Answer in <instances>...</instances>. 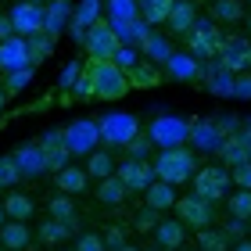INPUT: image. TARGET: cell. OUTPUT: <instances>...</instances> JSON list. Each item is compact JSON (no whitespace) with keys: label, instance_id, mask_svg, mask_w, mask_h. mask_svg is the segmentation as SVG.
I'll return each mask as SVG.
<instances>
[{"label":"cell","instance_id":"cell-1","mask_svg":"<svg viewBox=\"0 0 251 251\" xmlns=\"http://www.w3.org/2000/svg\"><path fill=\"white\" fill-rule=\"evenodd\" d=\"M198 173V154L187 151L183 144H176V147H162V154H158V162H154V176L158 179H165V183H187V179Z\"/></svg>","mask_w":251,"mask_h":251},{"label":"cell","instance_id":"cell-2","mask_svg":"<svg viewBox=\"0 0 251 251\" xmlns=\"http://www.w3.org/2000/svg\"><path fill=\"white\" fill-rule=\"evenodd\" d=\"M86 65H90V72H94V86H97V97L100 100H119V97H126L129 79H126V72L111 58H90Z\"/></svg>","mask_w":251,"mask_h":251},{"label":"cell","instance_id":"cell-3","mask_svg":"<svg viewBox=\"0 0 251 251\" xmlns=\"http://www.w3.org/2000/svg\"><path fill=\"white\" fill-rule=\"evenodd\" d=\"M190 179H194V194H198L201 201H208V204L226 198V190H230V173H226L223 165H204Z\"/></svg>","mask_w":251,"mask_h":251},{"label":"cell","instance_id":"cell-4","mask_svg":"<svg viewBox=\"0 0 251 251\" xmlns=\"http://www.w3.org/2000/svg\"><path fill=\"white\" fill-rule=\"evenodd\" d=\"M83 43H86L90 58H111V54L119 50V43H122V40H119V32H115V25H111V22L97 18L94 25L83 32Z\"/></svg>","mask_w":251,"mask_h":251},{"label":"cell","instance_id":"cell-5","mask_svg":"<svg viewBox=\"0 0 251 251\" xmlns=\"http://www.w3.org/2000/svg\"><path fill=\"white\" fill-rule=\"evenodd\" d=\"M176 219L183 223V226H190V230H204V226H212V204L208 201H201L198 194H187V198H176Z\"/></svg>","mask_w":251,"mask_h":251},{"label":"cell","instance_id":"cell-6","mask_svg":"<svg viewBox=\"0 0 251 251\" xmlns=\"http://www.w3.org/2000/svg\"><path fill=\"white\" fill-rule=\"evenodd\" d=\"M97 129H100V140L104 144L126 147L136 133H140V122H136V115H108L104 122H97Z\"/></svg>","mask_w":251,"mask_h":251},{"label":"cell","instance_id":"cell-7","mask_svg":"<svg viewBox=\"0 0 251 251\" xmlns=\"http://www.w3.org/2000/svg\"><path fill=\"white\" fill-rule=\"evenodd\" d=\"M187 136H190V126L183 119H173V115L154 119V126L147 129V140L158 144V147H176V144H183Z\"/></svg>","mask_w":251,"mask_h":251},{"label":"cell","instance_id":"cell-8","mask_svg":"<svg viewBox=\"0 0 251 251\" xmlns=\"http://www.w3.org/2000/svg\"><path fill=\"white\" fill-rule=\"evenodd\" d=\"M11 29H15L18 36L43 32V4H32V0L15 4V7H11Z\"/></svg>","mask_w":251,"mask_h":251},{"label":"cell","instance_id":"cell-9","mask_svg":"<svg viewBox=\"0 0 251 251\" xmlns=\"http://www.w3.org/2000/svg\"><path fill=\"white\" fill-rule=\"evenodd\" d=\"M100 140V129H97V122H75V126H68L65 129V147H68V154H90L97 147Z\"/></svg>","mask_w":251,"mask_h":251},{"label":"cell","instance_id":"cell-10","mask_svg":"<svg viewBox=\"0 0 251 251\" xmlns=\"http://www.w3.org/2000/svg\"><path fill=\"white\" fill-rule=\"evenodd\" d=\"M219 43H223V36H219L215 25H198V22H194V29L187 32V47H190L194 58H212V54H219Z\"/></svg>","mask_w":251,"mask_h":251},{"label":"cell","instance_id":"cell-11","mask_svg":"<svg viewBox=\"0 0 251 251\" xmlns=\"http://www.w3.org/2000/svg\"><path fill=\"white\" fill-rule=\"evenodd\" d=\"M119 179L126 183V190H147V183L154 179V169L144 158H129V162L119 165Z\"/></svg>","mask_w":251,"mask_h":251},{"label":"cell","instance_id":"cell-12","mask_svg":"<svg viewBox=\"0 0 251 251\" xmlns=\"http://www.w3.org/2000/svg\"><path fill=\"white\" fill-rule=\"evenodd\" d=\"M219 61L226 72H244V68H251V47L241 40H226L219 43Z\"/></svg>","mask_w":251,"mask_h":251},{"label":"cell","instance_id":"cell-13","mask_svg":"<svg viewBox=\"0 0 251 251\" xmlns=\"http://www.w3.org/2000/svg\"><path fill=\"white\" fill-rule=\"evenodd\" d=\"M154 241H158V248H162V251H179V248H183V241H187V226L179 223V219H158Z\"/></svg>","mask_w":251,"mask_h":251},{"label":"cell","instance_id":"cell-14","mask_svg":"<svg viewBox=\"0 0 251 251\" xmlns=\"http://www.w3.org/2000/svg\"><path fill=\"white\" fill-rule=\"evenodd\" d=\"M29 244H32V230L25 223L7 219L4 226H0V248H4V251H25Z\"/></svg>","mask_w":251,"mask_h":251},{"label":"cell","instance_id":"cell-15","mask_svg":"<svg viewBox=\"0 0 251 251\" xmlns=\"http://www.w3.org/2000/svg\"><path fill=\"white\" fill-rule=\"evenodd\" d=\"M4 204V215L7 219H18V223H29L32 215H36V204H32L29 194H22V190H7V198L0 201Z\"/></svg>","mask_w":251,"mask_h":251},{"label":"cell","instance_id":"cell-16","mask_svg":"<svg viewBox=\"0 0 251 251\" xmlns=\"http://www.w3.org/2000/svg\"><path fill=\"white\" fill-rule=\"evenodd\" d=\"M194 18H198V11H194L190 0H176L173 11H169V18H165V25L176 32V36H187V32L194 29Z\"/></svg>","mask_w":251,"mask_h":251},{"label":"cell","instance_id":"cell-17","mask_svg":"<svg viewBox=\"0 0 251 251\" xmlns=\"http://www.w3.org/2000/svg\"><path fill=\"white\" fill-rule=\"evenodd\" d=\"M147 204H151V208L154 212H169V208H173V204H176V187L173 183H165V179H151V183H147Z\"/></svg>","mask_w":251,"mask_h":251},{"label":"cell","instance_id":"cell-18","mask_svg":"<svg viewBox=\"0 0 251 251\" xmlns=\"http://www.w3.org/2000/svg\"><path fill=\"white\" fill-rule=\"evenodd\" d=\"M86 169H75V165H65V169H58L54 173V187H58L61 194H83L90 183H86Z\"/></svg>","mask_w":251,"mask_h":251},{"label":"cell","instance_id":"cell-19","mask_svg":"<svg viewBox=\"0 0 251 251\" xmlns=\"http://www.w3.org/2000/svg\"><path fill=\"white\" fill-rule=\"evenodd\" d=\"M29 65V54H25V40H0V68H22Z\"/></svg>","mask_w":251,"mask_h":251},{"label":"cell","instance_id":"cell-20","mask_svg":"<svg viewBox=\"0 0 251 251\" xmlns=\"http://www.w3.org/2000/svg\"><path fill=\"white\" fill-rule=\"evenodd\" d=\"M165 68H169V75L173 79H183V83H194V79L201 75V68H198V61H194V54H169L165 58Z\"/></svg>","mask_w":251,"mask_h":251},{"label":"cell","instance_id":"cell-21","mask_svg":"<svg viewBox=\"0 0 251 251\" xmlns=\"http://www.w3.org/2000/svg\"><path fill=\"white\" fill-rule=\"evenodd\" d=\"M15 162H18L22 179H25V176H40V173H43V151H40V144H25V147L15 154Z\"/></svg>","mask_w":251,"mask_h":251},{"label":"cell","instance_id":"cell-22","mask_svg":"<svg viewBox=\"0 0 251 251\" xmlns=\"http://www.w3.org/2000/svg\"><path fill=\"white\" fill-rule=\"evenodd\" d=\"M126 183L119 176H104V179H97V201L100 204H122L126 201Z\"/></svg>","mask_w":251,"mask_h":251},{"label":"cell","instance_id":"cell-23","mask_svg":"<svg viewBox=\"0 0 251 251\" xmlns=\"http://www.w3.org/2000/svg\"><path fill=\"white\" fill-rule=\"evenodd\" d=\"M68 0H50V7L43 11V32H50V36H58L61 25L68 22Z\"/></svg>","mask_w":251,"mask_h":251},{"label":"cell","instance_id":"cell-24","mask_svg":"<svg viewBox=\"0 0 251 251\" xmlns=\"http://www.w3.org/2000/svg\"><path fill=\"white\" fill-rule=\"evenodd\" d=\"M47 212H50V219H61L68 226H75V204H72V194H54V198L47 201Z\"/></svg>","mask_w":251,"mask_h":251},{"label":"cell","instance_id":"cell-25","mask_svg":"<svg viewBox=\"0 0 251 251\" xmlns=\"http://www.w3.org/2000/svg\"><path fill=\"white\" fill-rule=\"evenodd\" d=\"M54 50V36L50 32H32V36L25 40V54H29V65H40L47 54Z\"/></svg>","mask_w":251,"mask_h":251},{"label":"cell","instance_id":"cell-26","mask_svg":"<svg viewBox=\"0 0 251 251\" xmlns=\"http://www.w3.org/2000/svg\"><path fill=\"white\" fill-rule=\"evenodd\" d=\"M68 233H72V226L61 223V219H43L40 223V241L47 248H58L61 241H68Z\"/></svg>","mask_w":251,"mask_h":251},{"label":"cell","instance_id":"cell-27","mask_svg":"<svg viewBox=\"0 0 251 251\" xmlns=\"http://www.w3.org/2000/svg\"><path fill=\"white\" fill-rule=\"evenodd\" d=\"M115 173V162H111V154L108 151H90L86 154V176H94V179H104V176H111Z\"/></svg>","mask_w":251,"mask_h":251},{"label":"cell","instance_id":"cell-28","mask_svg":"<svg viewBox=\"0 0 251 251\" xmlns=\"http://www.w3.org/2000/svg\"><path fill=\"white\" fill-rule=\"evenodd\" d=\"M176 0H140V11H144V22L147 25H165L169 11H173Z\"/></svg>","mask_w":251,"mask_h":251},{"label":"cell","instance_id":"cell-29","mask_svg":"<svg viewBox=\"0 0 251 251\" xmlns=\"http://www.w3.org/2000/svg\"><path fill=\"white\" fill-rule=\"evenodd\" d=\"M126 79H129V86H158L162 83V72L154 65H133L126 72Z\"/></svg>","mask_w":251,"mask_h":251},{"label":"cell","instance_id":"cell-30","mask_svg":"<svg viewBox=\"0 0 251 251\" xmlns=\"http://www.w3.org/2000/svg\"><path fill=\"white\" fill-rule=\"evenodd\" d=\"M212 18L215 22H241L244 18L241 0H212Z\"/></svg>","mask_w":251,"mask_h":251},{"label":"cell","instance_id":"cell-31","mask_svg":"<svg viewBox=\"0 0 251 251\" xmlns=\"http://www.w3.org/2000/svg\"><path fill=\"white\" fill-rule=\"evenodd\" d=\"M230 248V237H226L223 230H198V251H226Z\"/></svg>","mask_w":251,"mask_h":251},{"label":"cell","instance_id":"cell-32","mask_svg":"<svg viewBox=\"0 0 251 251\" xmlns=\"http://www.w3.org/2000/svg\"><path fill=\"white\" fill-rule=\"evenodd\" d=\"M226 212H230L233 219H244L248 223V215H251V190L237 187V194H230V201H226Z\"/></svg>","mask_w":251,"mask_h":251},{"label":"cell","instance_id":"cell-33","mask_svg":"<svg viewBox=\"0 0 251 251\" xmlns=\"http://www.w3.org/2000/svg\"><path fill=\"white\" fill-rule=\"evenodd\" d=\"M219 151H223V162L226 165H241V162H248V144H241V140H226V144H219Z\"/></svg>","mask_w":251,"mask_h":251},{"label":"cell","instance_id":"cell-34","mask_svg":"<svg viewBox=\"0 0 251 251\" xmlns=\"http://www.w3.org/2000/svg\"><path fill=\"white\" fill-rule=\"evenodd\" d=\"M15 183H22L18 162H15V154H4V158H0V187H4V190H11Z\"/></svg>","mask_w":251,"mask_h":251},{"label":"cell","instance_id":"cell-35","mask_svg":"<svg viewBox=\"0 0 251 251\" xmlns=\"http://www.w3.org/2000/svg\"><path fill=\"white\" fill-rule=\"evenodd\" d=\"M29 79H32V65L11 68V72H7V83H4V94H18V90L29 83Z\"/></svg>","mask_w":251,"mask_h":251},{"label":"cell","instance_id":"cell-36","mask_svg":"<svg viewBox=\"0 0 251 251\" xmlns=\"http://www.w3.org/2000/svg\"><path fill=\"white\" fill-rule=\"evenodd\" d=\"M72 90H75V97H83V100L97 97V86H94V72H90V65H83V72H79V79L72 83Z\"/></svg>","mask_w":251,"mask_h":251},{"label":"cell","instance_id":"cell-37","mask_svg":"<svg viewBox=\"0 0 251 251\" xmlns=\"http://www.w3.org/2000/svg\"><path fill=\"white\" fill-rule=\"evenodd\" d=\"M111 11H115V22H119L115 29L129 25V22L136 18V4H133V0H111Z\"/></svg>","mask_w":251,"mask_h":251},{"label":"cell","instance_id":"cell-38","mask_svg":"<svg viewBox=\"0 0 251 251\" xmlns=\"http://www.w3.org/2000/svg\"><path fill=\"white\" fill-rule=\"evenodd\" d=\"M230 183H237L241 190H251V158H248V162H241V165H233Z\"/></svg>","mask_w":251,"mask_h":251},{"label":"cell","instance_id":"cell-39","mask_svg":"<svg viewBox=\"0 0 251 251\" xmlns=\"http://www.w3.org/2000/svg\"><path fill=\"white\" fill-rule=\"evenodd\" d=\"M72 251H108V248H104V241H100V233H83V237H75Z\"/></svg>","mask_w":251,"mask_h":251},{"label":"cell","instance_id":"cell-40","mask_svg":"<svg viewBox=\"0 0 251 251\" xmlns=\"http://www.w3.org/2000/svg\"><path fill=\"white\" fill-rule=\"evenodd\" d=\"M154 226H158V212L151 208V204H147V208H140V212H136V230H140V233H147V230H154Z\"/></svg>","mask_w":251,"mask_h":251},{"label":"cell","instance_id":"cell-41","mask_svg":"<svg viewBox=\"0 0 251 251\" xmlns=\"http://www.w3.org/2000/svg\"><path fill=\"white\" fill-rule=\"evenodd\" d=\"M100 241H104V248L115 251V248H122V244H126V230H122V226H108V230L100 233Z\"/></svg>","mask_w":251,"mask_h":251},{"label":"cell","instance_id":"cell-42","mask_svg":"<svg viewBox=\"0 0 251 251\" xmlns=\"http://www.w3.org/2000/svg\"><path fill=\"white\" fill-rule=\"evenodd\" d=\"M190 133H194V140H198L201 147H212V144H219V133L212 129V122H204L201 129H190Z\"/></svg>","mask_w":251,"mask_h":251},{"label":"cell","instance_id":"cell-43","mask_svg":"<svg viewBox=\"0 0 251 251\" xmlns=\"http://www.w3.org/2000/svg\"><path fill=\"white\" fill-rule=\"evenodd\" d=\"M151 147H154V144H151V140H147V133H144V136H140V133H136V136H133V140H129V144H126V151H129L133 158H144L147 151H151Z\"/></svg>","mask_w":251,"mask_h":251},{"label":"cell","instance_id":"cell-44","mask_svg":"<svg viewBox=\"0 0 251 251\" xmlns=\"http://www.w3.org/2000/svg\"><path fill=\"white\" fill-rule=\"evenodd\" d=\"M79 72H83V65H79V61H68L65 72H61V79H58V86H61V90H72V83L79 79Z\"/></svg>","mask_w":251,"mask_h":251},{"label":"cell","instance_id":"cell-45","mask_svg":"<svg viewBox=\"0 0 251 251\" xmlns=\"http://www.w3.org/2000/svg\"><path fill=\"white\" fill-rule=\"evenodd\" d=\"M111 61H115V65L122 68V72H129V68L136 65V54H133L129 47H122V43H119V50H115V54H111Z\"/></svg>","mask_w":251,"mask_h":251},{"label":"cell","instance_id":"cell-46","mask_svg":"<svg viewBox=\"0 0 251 251\" xmlns=\"http://www.w3.org/2000/svg\"><path fill=\"white\" fill-rule=\"evenodd\" d=\"M11 32H15L11 29V15H0V40H7Z\"/></svg>","mask_w":251,"mask_h":251},{"label":"cell","instance_id":"cell-47","mask_svg":"<svg viewBox=\"0 0 251 251\" xmlns=\"http://www.w3.org/2000/svg\"><path fill=\"white\" fill-rule=\"evenodd\" d=\"M233 94H241V97H251V79H237Z\"/></svg>","mask_w":251,"mask_h":251},{"label":"cell","instance_id":"cell-48","mask_svg":"<svg viewBox=\"0 0 251 251\" xmlns=\"http://www.w3.org/2000/svg\"><path fill=\"white\" fill-rule=\"evenodd\" d=\"M237 233L244 237V219H233L230 226H226V237H237Z\"/></svg>","mask_w":251,"mask_h":251},{"label":"cell","instance_id":"cell-49","mask_svg":"<svg viewBox=\"0 0 251 251\" xmlns=\"http://www.w3.org/2000/svg\"><path fill=\"white\" fill-rule=\"evenodd\" d=\"M233 251H251V241H244V237H241V244H237Z\"/></svg>","mask_w":251,"mask_h":251},{"label":"cell","instance_id":"cell-50","mask_svg":"<svg viewBox=\"0 0 251 251\" xmlns=\"http://www.w3.org/2000/svg\"><path fill=\"white\" fill-rule=\"evenodd\" d=\"M4 104H7V94H4V86H0V111H4Z\"/></svg>","mask_w":251,"mask_h":251},{"label":"cell","instance_id":"cell-51","mask_svg":"<svg viewBox=\"0 0 251 251\" xmlns=\"http://www.w3.org/2000/svg\"><path fill=\"white\" fill-rule=\"evenodd\" d=\"M115 251H140V248H133V244H122V248H115Z\"/></svg>","mask_w":251,"mask_h":251},{"label":"cell","instance_id":"cell-52","mask_svg":"<svg viewBox=\"0 0 251 251\" xmlns=\"http://www.w3.org/2000/svg\"><path fill=\"white\" fill-rule=\"evenodd\" d=\"M7 223V215H4V204H0V226H4Z\"/></svg>","mask_w":251,"mask_h":251},{"label":"cell","instance_id":"cell-53","mask_svg":"<svg viewBox=\"0 0 251 251\" xmlns=\"http://www.w3.org/2000/svg\"><path fill=\"white\" fill-rule=\"evenodd\" d=\"M32 4H50V0H32Z\"/></svg>","mask_w":251,"mask_h":251},{"label":"cell","instance_id":"cell-54","mask_svg":"<svg viewBox=\"0 0 251 251\" xmlns=\"http://www.w3.org/2000/svg\"><path fill=\"white\" fill-rule=\"evenodd\" d=\"M248 29H251V15H248Z\"/></svg>","mask_w":251,"mask_h":251},{"label":"cell","instance_id":"cell-55","mask_svg":"<svg viewBox=\"0 0 251 251\" xmlns=\"http://www.w3.org/2000/svg\"><path fill=\"white\" fill-rule=\"evenodd\" d=\"M248 223H251V215H248Z\"/></svg>","mask_w":251,"mask_h":251},{"label":"cell","instance_id":"cell-56","mask_svg":"<svg viewBox=\"0 0 251 251\" xmlns=\"http://www.w3.org/2000/svg\"><path fill=\"white\" fill-rule=\"evenodd\" d=\"M0 251H4V248H0Z\"/></svg>","mask_w":251,"mask_h":251},{"label":"cell","instance_id":"cell-57","mask_svg":"<svg viewBox=\"0 0 251 251\" xmlns=\"http://www.w3.org/2000/svg\"><path fill=\"white\" fill-rule=\"evenodd\" d=\"M248 4H251V0H248Z\"/></svg>","mask_w":251,"mask_h":251}]
</instances>
